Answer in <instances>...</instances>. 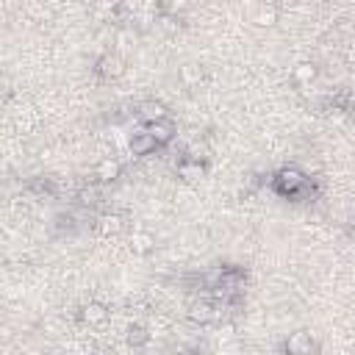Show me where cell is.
<instances>
[{"instance_id":"30bf717a","label":"cell","mask_w":355,"mask_h":355,"mask_svg":"<svg viewBox=\"0 0 355 355\" xmlns=\"http://www.w3.org/2000/svg\"><path fill=\"white\" fill-rule=\"evenodd\" d=\"M144 130L158 141V147H166L175 139V133H178V128H175V122L169 116L166 119H158V122H144Z\"/></svg>"},{"instance_id":"2e32d148","label":"cell","mask_w":355,"mask_h":355,"mask_svg":"<svg viewBox=\"0 0 355 355\" xmlns=\"http://www.w3.org/2000/svg\"><path fill=\"white\" fill-rule=\"evenodd\" d=\"M189 8V0H158V11L164 17H180Z\"/></svg>"},{"instance_id":"5bb4252c","label":"cell","mask_w":355,"mask_h":355,"mask_svg":"<svg viewBox=\"0 0 355 355\" xmlns=\"http://www.w3.org/2000/svg\"><path fill=\"white\" fill-rule=\"evenodd\" d=\"M316 75H319V67H316L313 61H297L294 69H291V78H294V83H300V86H311V83L316 80Z\"/></svg>"},{"instance_id":"8992f818","label":"cell","mask_w":355,"mask_h":355,"mask_svg":"<svg viewBox=\"0 0 355 355\" xmlns=\"http://www.w3.org/2000/svg\"><path fill=\"white\" fill-rule=\"evenodd\" d=\"M186 316H189L191 324H211V322H216L219 313H216V305H214L211 300H194V302L189 305Z\"/></svg>"},{"instance_id":"ba28073f","label":"cell","mask_w":355,"mask_h":355,"mask_svg":"<svg viewBox=\"0 0 355 355\" xmlns=\"http://www.w3.org/2000/svg\"><path fill=\"white\" fill-rule=\"evenodd\" d=\"M80 322L83 324H89V327H100L105 319H108V305L105 302H100V300H89V302H83L80 305Z\"/></svg>"},{"instance_id":"7a4b0ae2","label":"cell","mask_w":355,"mask_h":355,"mask_svg":"<svg viewBox=\"0 0 355 355\" xmlns=\"http://www.w3.org/2000/svg\"><path fill=\"white\" fill-rule=\"evenodd\" d=\"M94 72H97V78H103V80H116V78H122L125 75V58L119 55V53H103L97 61H94Z\"/></svg>"},{"instance_id":"9a60e30c","label":"cell","mask_w":355,"mask_h":355,"mask_svg":"<svg viewBox=\"0 0 355 355\" xmlns=\"http://www.w3.org/2000/svg\"><path fill=\"white\" fill-rule=\"evenodd\" d=\"M150 336H153V333H150L144 324H128V330H125V341H128L130 347H136V349H139V347H147V344H150Z\"/></svg>"},{"instance_id":"9c48e42d","label":"cell","mask_w":355,"mask_h":355,"mask_svg":"<svg viewBox=\"0 0 355 355\" xmlns=\"http://www.w3.org/2000/svg\"><path fill=\"white\" fill-rule=\"evenodd\" d=\"M136 116L141 119V122H158V119H166L169 116V108H166V103H161V100H141L139 105H136Z\"/></svg>"},{"instance_id":"8fae6325","label":"cell","mask_w":355,"mask_h":355,"mask_svg":"<svg viewBox=\"0 0 355 355\" xmlns=\"http://www.w3.org/2000/svg\"><path fill=\"white\" fill-rule=\"evenodd\" d=\"M130 155H136V158H147V155H153L155 150H158V141L141 128V130H136L133 136H130Z\"/></svg>"},{"instance_id":"6da1fadb","label":"cell","mask_w":355,"mask_h":355,"mask_svg":"<svg viewBox=\"0 0 355 355\" xmlns=\"http://www.w3.org/2000/svg\"><path fill=\"white\" fill-rule=\"evenodd\" d=\"M275 186H277V191L280 194H300L305 186H308V178H305V172L302 169H297V166H283V169H277L275 172Z\"/></svg>"},{"instance_id":"4fadbf2b","label":"cell","mask_w":355,"mask_h":355,"mask_svg":"<svg viewBox=\"0 0 355 355\" xmlns=\"http://www.w3.org/2000/svg\"><path fill=\"white\" fill-rule=\"evenodd\" d=\"M97 230L103 236H119L125 230V216L116 214V211H105V214L97 216Z\"/></svg>"},{"instance_id":"ffe728a7","label":"cell","mask_w":355,"mask_h":355,"mask_svg":"<svg viewBox=\"0 0 355 355\" xmlns=\"http://www.w3.org/2000/svg\"><path fill=\"white\" fill-rule=\"evenodd\" d=\"M78 202H80V205H94V202H97V189H94V186L80 189V191H78Z\"/></svg>"},{"instance_id":"3957f363","label":"cell","mask_w":355,"mask_h":355,"mask_svg":"<svg viewBox=\"0 0 355 355\" xmlns=\"http://www.w3.org/2000/svg\"><path fill=\"white\" fill-rule=\"evenodd\" d=\"M283 352H288V355H313V352H319V344L308 330H297L283 341Z\"/></svg>"},{"instance_id":"5b68a950","label":"cell","mask_w":355,"mask_h":355,"mask_svg":"<svg viewBox=\"0 0 355 355\" xmlns=\"http://www.w3.org/2000/svg\"><path fill=\"white\" fill-rule=\"evenodd\" d=\"M205 172H208V164L200 161V158H189V155H183V158L178 161V166H175V175H178L180 180H186V183L202 180Z\"/></svg>"},{"instance_id":"44dd1931","label":"cell","mask_w":355,"mask_h":355,"mask_svg":"<svg viewBox=\"0 0 355 355\" xmlns=\"http://www.w3.org/2000/svg\"><path fill=\"white\" fill-rule=\"evenodd\" d=\"M330 3H333V0H330Z\"/></svg>"},{"instance_id":"ac0fdd59","label":"cell","mask_w":355,"mask_h":355,"mask_svg":"<svg viewBox=\"0 0 355 355\" xmlns=\"http://www.w3.org/2000/svg\"><path fill=\"white\" fill-rule=\"evenodd\" d=\"M180 75H183V80H186L189 86H194V83H200L202 69H200L197 64H183V67H180Z\"/></svg>"},{"instance_id":"d6986e66","label":"cell","mask_w":355,"mask_h":355,"mask_svg":"<svg viewBox=\"0 0 355 355\" xmlns=\"http://www.w3.org/2000/svg\"><path fill=\"white\" fill-rule=\"evenodd\" d=\"M216 338H219V341H233V338H236V322H230V319L219 322V324H216Z\"/></svg>"},{"instance_id":"e0dca14e","label":"cell","mask_w":355,"mask_h":355,"mask_svg":"<svg viewBox=\"0 0 355 355\" xmlns=\"http://www.w3.org/2000/svg\"><path fill=\"white\" fill-rule=\"evenodd\" d=\"M186 155H189V158H200V161H205L211 153H208V144H205V141H197V139H194V141L186 144Z\"/></svg>"},{"instance_id":"52a82bcc","label":"cell","mask_w":355,"mask_h":355,"mask_svg":"<svg viewBox=\"0 0 355 355\" xmlns=\"http://www.w3.org/2000/svg\"><path fill=\"white\" fill-rule=\"evenodd\" d=\"M122 178V161L108 155V158H100L97 166H94V180L97 183H116Z\"/></svg>"},{"instance_id":"277c9868","label":"cell","mask_w":355,"mask_h":355,"mask_svg":"<svg viewBox=\"0 0 355 355\" xmlns=\"http://www.w3.org/2000/svg\"><path fill=\"white\" fill-rule=\"evenodd\" d=\"M250 22H252L255 28H275V25L280 22V8H277V3H272V0L258 3V6L252 8V14H250Z\"/></svg>"},{"instance_id":"7c38bea8","label":"cell","mask_w":355,"mask_h":355,"mask_svg":"<svg viewBox=\"0 0 355 355\" xmlns=\"http://www.w3.org/2000/svg\"><path fill=\"white\" fill-rule=\"evenodd\" d=\"M128 247L133 255H150L155 250V236L150 230H133L128 236Z\"/></svg>"}]
</instances>
